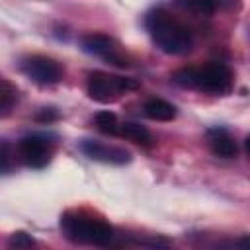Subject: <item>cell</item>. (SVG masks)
I'll return each mask as SVG.
<instances>
[{
	"label": "cell",
	"mask_w": 250,
	"mask_h": 250,
	"mask_svg": "<svg viewBox=\"0 0 250 250\" xmlns=\"http://www.w3.org/2000/svg\"><path fill=\"white\" fill-rule=\"evenodd\" d=\"M176 6L184 8V10H189V12H195L199 16H211L217 8H221V4L217 2H211V0H195V2H176Z\"/></svg>",
	"instance_id": "9a60e30c"
},
{
	"label": "cell",
	"mask_w": 250,
	"mask_h": 250,
	"mask_svg": "<svg viewBox=\"0 0 250 250\" xmlns=\"http://www.w3.org/2000/svg\"><path fill=\"white\" fill-rule=\"evenodd\" d=\"M145 29L154 47L166 55L184 57L193 51V33L164 6H152L145 14Z\"/></svg>",
	"instance_id": "7a4b0ae2"
},
{
	"label": "cell",
	"mask_w": 250,
	"mask_h": 250,
	"mask_svg": "<svg viewBox=\"0 0 250 250\" xmlns=\"http://www.w3.org/2000/svg\"><path fill=\"white\" fill-rule=\"evenodd\" d=\"M80 49L86 55L104 59L109 64H115V66H121V68L129 66V57L125 55L121 45L105 33H86V35H82L80 37Z\"/></svg>",
	"instance_id": "52a82bcc"
},
{
	"label": "cell",
	"mask_w": 250,
	"mask_h": 250,
	"mask_svg": "<svg viewBox=\"0 0 250 250\" xmlns=\"http://www.w3.org/2000/svg\"><path fill=\"white\" fill-rule=\"evenodd\" d=\"M2 174H10V143L8 141H2Z\"/></svg>",
	"instance_id": "e0dca14e"
},
{
	"label": "cell",
	"mask_w": 250,
	"mask_h": 250,
	"mask_svg": "<svg viewBox=\"0 0 250 250\" xmlns=\"http://www.w3.org/2000/svg\"><path fill=\"white\" fill-rule=\"evenodd\" d=\"M137 88H139V80L129 78V76H117V74L102 72V70L90 72L88 82H86L88 96L100 104H111L119 96L127 94L131 90H137Z\"/></svg>",
	"instance_id": "277c9868"
},
{
	"label": "cell",
	"mask_w": 250,
	"mask_h": 250,
	"mask_svg": "<svg viewBox=\"0 0 250 250\" xmlns=\"http://www.w3.org/2000/svg\"><path fill=\"white\" fill-rule=\"evenodd\" d=\"M207 145L211 152L219 158H234L238 152L236 141L225 127H211L207 129Z\"/></svg>",
	"instance_id": "9c48e42d"
},
{
	"label": "cell",
	"mask_w": 250,
	"mask_h": 250,
	"mask_svg": "<svg viewBox=\"0 0 250 250\" xmlns=\"http://www.w3.org/2000/svg\"><path fill=\"white\" fill-rule=\"evenodd\" d=\"M94 123L98 127V131L105 133V135H117L119 133V119L113 111L109 109H104V111H98L96 117H94Z\"/></svg>",
	"instance_id": "4fadbf2b"
},
{
	"label": "cell",
	"mask_w": 250,
	"mask_h": 250,
	"mask_svg": "<svg viewBox=\"0 0 250 250\" xmlns=\"http://www.w3.org/2000/svg\"><path fill=\"white\" fill-rule=\"evenodd\" d=\"M172 82L186 90H195L211 96H227L232 90V70L229 64L211 61L199 66H184L172 74Z\"/></svg>",
	"instance_id": "3957f363"
},
{
	"label": "cell",
	"mask_w": 250,
	"mask_h": 250,
	"mask_svg": "<svg viewBox=\"0 0 250 250\" xmlns=\"http://www.w3.org/2000/svg\"><path fill=\"white\" fill-rule=\"evenodd\" d=\"M37 240L23 230H16L8 238V250H35Z\"/></svg>",
	"instance_id": "5bb4252c"
},
{
	"label": "cell",
	"mask_w": 250,
	"mask_h": 250,
	"mask_svg": "<svg viewBox=\"0 0 250 250\" xmlns=\"http://www.w3.org/2000/svg\"><path fill=\"white\" fill-rule=\"evenodd\" d=\"M119 137H125L127 141H133V143H137V145H141V146H152L154 145V139H152V133L145 127V125H141V123H137V121H123L121 125H119V133H117Z\"/></svg>",
	"instance_id": "8fae6325"
},
{
	"label": "cell",
	"mask_w": 250,
	"mask_h": 250,
	"mask_svg": "<svg viewBox=\"0 0 250 250\" xmlns=\"http://www.w3.org/2000/svg\"><path fill=\"white\" fill-rule=\"evenodd\" d=\"M20 70L39 86L59 84L64 76V68L59 61L47 55H27L20 61Z\"/></svg>",
	"instance_id": "8992f818"
},
{
	"label": "cell",
	"mask_w": 250,
	"mask_h": 250,
	"mask_svg": "<svg viewBox=\"0 0 250 250\" xmlns=\"http://www.w3.org/2000/svg\"><path fill=\"white\" fill-rule=\"evenodd\" d=\"M248 35H250V27H248Z\"/></svg>",
	"instance_id": "ffe728a7"
},
{
	"label": "cell",
	"mask_w": 250,
	"mask_h": 250,
	"mask_svg": "<svg viewBox=\"0 0 250 250\" xmlns=\"http://www.w3.org/2000/svg\"><path fill=\"white\" fill-rule=\"evenodd\" d=\"M244 150H246V154H248V158H250V135L244 139Z\"/></svg>",
	"instance_id": "d6986e66"
},
{
	"label": "cell",
	"mask_w": 250,
	"mask_h": 250,
	"mask_svg": "<svg viewBox=\"0 0 250 250\" xmlns=\"http://www.w3.org/2000/svg\"><path fill=\"white\" fill-rule=\"evenodd\" d=\"M80 150L96 162H104V164H113V166H123L129 164L133 160L131 152L123 146L117 145H107L96 139H82L80 141Z\"/></svg>",
	"instance_id": "ba28073f"
},
{
	"label": "cell",
	"mask_w": 250,
	"mask_h": 250,
	"mask_svg": "<svg viewBox=\"0 0 250 250\" xmlns=\"http://www.w3.org/2000/svg\"><path fill=\"white\" fill-rule=\"evenodd\" d=\"M143 113H145V117H148L152 121H172L178 115V109L174 104H170L162 98H152V100L145 102Z\"/></svg>",
	"instance_id": "30bf717a"
},
{
	"label": "cell",
	"mask_w": 250,
	"mask_h": 250,
	"mask_svg": "<svg viewBox=\"0 0 250 250\" xmlns=\"http://www.w3.org/2000/svg\"><path fill=\"white\" fill-rule=\"evenodd\" d=\"M55 145H57L55 133H49V131L47 133H27L18 141L16 152L25 166L41 170L51 162Z\"/></svg>",
	"instance_id": "5b68a950"
},
{
	"label": "cell",
	"mask_w": 250,
	"mask_h": 250,
	"mask_svg": "<svg viewBox=\"0 0 250 250\" xmlns=\"http://www.w3.org/2000/svg\"><path fill=\"white\" fill-rule=\"evenodd\" d=\"M59 229L66 240L82 246L119 248L133 242V234H123L107 221L94 217L86 211H64L59 219Z\"/></svg>",
	"instance_id": "6da1fadb"
},
{
	"label": "cell",
	"mask_w": 250,
	"mask_h": 250,
	"mask_svg": "<svg viewBox=\"0 0 250 250\" xmlns=\"http://www.w3.org/2000/svg\"><path fill=\"white\" fill-rule=\"evenodd\" d=\"M234 248L236 250H250V234H242L240 238H236Z\"/></svg>",
	"instance_id": "ac0fdd59"
},
{
	"label": "cell",
	"mask_w": 250,
	"mask_h": 250,
	"mask_svg": "<svg viewBox=\"0 0 250 250\" xmlns=\"http://www.w3.org/2000/svg\"><path fill=\"white\" fill-rule=\"evenodd\" d=\"M37 117V121H41V123H49V121H55L57 117H59V111L55 109V107H41V111L35 115Z\"/></svg>",
	"instance_id": "2e32d148"
},
{
	"label": "cell",
	"mask_w": 250,
	"mask_h": 250,
	"mask_svg": "<svg viewBox=\"0 0 250 250\" xmlns=\"http://www.w3.org/2000/svg\"><path fill=\"white\" fill-rule=\"evenodd\" d=\"M16 104H18V88L10 80L2 78L0 80V117H8L16 107Z\"/></svg>",
	"instance_id": "7c38bea8"
}]
</instances>
